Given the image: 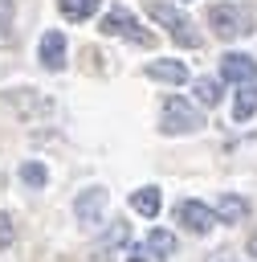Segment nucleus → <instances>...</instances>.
<instances>
[{
    "label": "nucleus",
    "instance_id": "obj_1",
    "mask_svg": "<svg viewBox=\"0 0 257 262\" xmlns=\"http://www.w3.org/2000/svg\"><path fill=\"white\" fill-rule=\"evenodd\" d=\"M204 20L212 25V33H216L220 41H241V37H249V33L257 29V12H253L249 4H233V0L212 4Z\"/></svg>",
    "mask_w": 257,
    "mask_h": 262
},
{
    "label": "nucleus",
    "instance_id": "obj_2",
    "mask_svg": "<svg viewBox=\"0 0 257 262\" xmlns=\"http://www.w3.org/2000/svg\"><path fill=\"white\" fill-rule=\"evenodd\" d=\"M147 16L155 20V25H163L167 29V37L179 45V49H200V33L192 29V20L175 8V4H167V0H147Z\"/></svg>",
    "mask_w": 257,
    "mask_h": 262
},
{
    "label": "nucleus",
    "instance_id": "obj_3",
    "mask_svg": "<svg viewBox=\"0 0 257 262\" xmlns=\"http://www.w3.org/2000/svg\"><path fill=\"white\" fill-rule=\"evenodd\" d=\"M200 127H204V111L192 98H179V94L163 98V115H159V131L163 135H192Z\"/></svg>",
    "mask_w": 257,
    "mask_h": 262
},
{
    "label": "nucleus",
    "instance_id": "obj_4",
    "mask_svg": "<svg viewBox=\"0 0 257 262\" xmlns=\"http://www.w3.org/2000/svg\"><path fill=\"white\" fill-rule=\"evenodd\" d=\"M102 33H106V37H131V41H139V45L151 41V33L139 25V16H135L126 4H110V8H106V16H102Z\"/></svg>",
    "mask_w": 257,
    "mask_h": 262
},
{
    "label": "nucleus",
    "instance_id": "obj_5",
    "mask_svg": "<svg viewBox=\"0 0 257 262\" xmlns=\"http://www.w3.org/2000/svg\"><path fill=\"white\" fill-rule=\"evenodd\" d=\"M106 205H110V192H106L102 184H90V188H82V192L73 196V213H78L82 225H98L102 213H106Z\"/></svg>",
    "mask_w": 257,
    "mask_h": 262
},
{
    "label": "nucleus",
    "instance_id": "obj_6",
    "mask_svg": "<svg viewBox=\"0 0 257 262\" xmlns=\"http://www.w3.org/2000/svg\"><path fill=\"white\" fill-rule=\"evenodd\" d=\"M175 217L184 221V229H192L196 237H204V233H212L216 229V209H208L204 201H179V209H175Z\"/></svg>",
    "mask_w": 257,
    "mask_h": 262
},
{
    "label": "nucleus",
    "instance_id": "obj_7",
    "mask_svg": "<svg viewBox=\"0 0 257 262\" xmlns=\"http://www.w3.org/2000/svg\"><path fill=\"white\" fill-rule=\"evenodd\" d=\"M220 78L224 82H257V57H249V53H224L220 57Z\"/></svg>",
    "mask_w": 257,
    "mask_h": 262
},
{
    "label": "nucleus",
    "instance_id": "obj_8",
    "mask_svg": "<svg viewBox=\"0 0 257 262\" xmlns=\"http://www.w3.org/2000/svg\"><path fill=\"white\" fill-rule=\"evenodd\" d=\"M143 74L155 78V82H163V86H184L188 82V66L175 61V57H155V61L143 66Z\"/></svg>",
    "mask_w": 257,
    "mask_h": 262
},
{
    "label": "nucleus",
    "instance_id": "obj_9",
    "mask_svg": "<svg viewBox=\"0 0 257 262\" xmlns=\"http://www.w3.org/2000/svg\"><path fill=\"white\" fill-rule=\"evenodd\" d=\"M37 57H41V66H45V70H61V66H65V37H61V29L41 33Z\"/></svg>",
    "mask_w": 257,
    "mask_h": 262
},
{
    "label": "nucleus",
    "instance_id": "obj_10",
    "mask_svg": "<svg viewBox=\"0 0 257 262\" xmlns=\"http://www.w3.org/2000/svg\"><path fill=\"white\" fill-rule=\"evenodd\" d=\"M159 205H163V192L155 184H143V188L131 192V209L143 213V217H159Z\"/></svg>",
    "mask_w": 257,
    "mask_h": 262
},
{
    "label": "nucleus",
    "instance_id": "obj_11",
    "mask_svg": "<svg viewBox=\"0 0 257 262\" xmlns=\"http://www.w3.org/2000/svg\"><path fill=\"white\" fill-rule=\"evenodd\" d=\"M216 217H220L224 225H237V221H245V217H249V201H245V196H237V192H224V196L216 201Z\"/></svg>",
    "mask_w": 257,
    "mask_h": 262
},
{
    "label": "nucleus",
    "instance_id": "obj_12",
    "mask_svg": "<svg viewBox=\"0 0 257 262\" xmlns=\"http://www.w3.org/2000/svg\"><path fill=\"white\" fill-rule=\"evenodd\" d=\"M257 111V82H241L237 98H233V123H249Z\"/></svg>",
    "mask_w": 257,
    "mask_h": 262
},
{
    "label": "nucleus",
    "instance_id": "obj_13",
    "mask_svg": "<svg viewBox=\"0 0 257 262\" xmlns=\"http://www.w3.org/2000/svg\"><path fill=\"white\" fill-rule=\"evenodd\" d=\"M57 8H61V16H65V20H73V25H78V20H90V16L102 8V0H57Z\"/></svg>",
    "mask_w": 257,
    "mask_h": 262
},
{
    "label": "nucleus",
    "instance_id": "obj_14",
    "mask_svg": "<svg viewBox=\"0 0 257 262\" xmlns=\"http://www.w3.org/2000/svg\"><path fill=\"white\" fill-rule=\"evenodd\" d=\"M147 250H151V258H171V254H175V233L155 225V229L147 233Z\"/></svg>",
    "mask_w": 257,
    "mask_h": 262
},
{
    "label": "nucleus",
    "instance_id": "obj_15",
    "mask_svg": "<svg viewBox=\"0 0 257 262\" xmlns=\"http://www.w3.org/2000/svg\"><path fill=\"white\" fill-rule=\"evenodd\" d=\"M192 94L200 106H216L220 102V82L216 78H192Z\"/></svg>",
    "mask_w": 257,
    "mask_h": 262
},
{
    "label": "nucleus",
    "instance_id": "obj_16",
    "mask_svg": "<svg viewBox=\"0 0 257 262\" xmlns=\"http://www.w3.org/2000/svg\"><path fill=\"white\" fill-rule=\"evenodd\" d=\"M20 180H24L29 188H45V184H49V168H45L41 160H24V164H20Z\"/></svg>",
    "mask_w": 257,
    "mask_h": 262
},
{
    "label": "nucleus",
    "instance_id": "obj_17",
    "mask_svg": "<svg viewBox=\"0 0 257 262\" xmlns=\"http://www.w3.org/2000/svg\"><path fill=\"white\" fill-rule=\"evenodd\" d=\"M12 37V0H0V45H8Z\"/></svg>",
    "mask_w": 257,
    "mask_h": 262
},
{
    "label": "nucleus",
    "instance_id": "obj_18",
    "mask_svg": "<svg viewBox=\"0 0 257 262\" xmlns=\"http://www.w3.org/2000/svg\"><path fill=\"white\" fill-rule=\"evenodd\" d=\"M122 258H126V262H151V250H147V242H143V246H131V242H126V246H122Z\"/></svg>",
    "mask_w": 257,
    "mask_h": 262
},
{
    "label": "nucleus",
    "instance_id": "obj_19",
    "mask_svg": "<svg viewBox=\"0 0 257 262\" xmlns=\"http://www.w3.org/2000/svg\"><path fill=\"white\" fill-rule=\"evenodd\" d=\"M12 237H16L12 217H8V213H0V250H8V246H12Z\"/></svg>",
    "mask_w": 257,
    "mask_h": 262
},
{
    "label": "nucleus",
    "instance_id": "obj_20",
    "mask_svg": "<svg viewBox=\"0 0 257 262\" xmlns=\"http://www.w3.org/2000/svg\"><path fill=\"white\" fill-rule=\"evenodd\" d=\"M208 262H241V258H233V254H224V250H216V254H208Z\"/></svg>",
    "mask_w": 257,
    "mask_h": 262
},
{
    "label": "nucleus",
    "instance_id": "obj_21",
    "mask_svg": "<svg viewBox=\"0 0 257 262\" xmlns=\"http://www.w3.org/2000/svg\"><path fill=\"white\" fill-rule=\"evenodd\" d=\"M249 254H253V258H257V233H253V242H249Z\"/></svg>",
    "mask_w": 257,
    "mask_h": 262
}]
</instances>
